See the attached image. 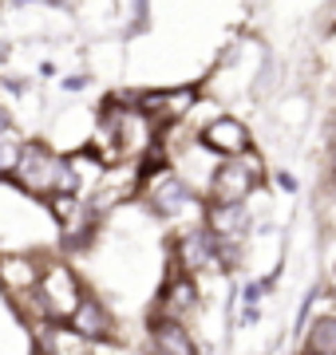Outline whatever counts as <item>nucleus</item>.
<instances>
[{"mask_svg":"<svg viewBox=\"0 0 336 355\" xmlns=\"http://www.w3.org/2000/svg\"><path fill=\"white\" fill-rule=\"evenodd\" d=\"M198 142L206 146L218 162H230V158H242V154L253 150V135L242 119H233V114H214L206 127L198 130Z\"/></svg>","mask_w":336,"mask_h":355,"instance_id":"nucleus-6","label":"nucleus"},{"mask_svg":"<svg viewBox=\"0 0 336 355\" xmlns=\"http://www.w3.org/2000/svg\"><path fill=\"white\" fill-rule=\"evenodd\" d=\"M151 352L155 355H198V343L186 324L155 316L151 320Z\"/></svg>","mask_w":336,"mask_h":355,"instance_id":"nucleus-11","label":"nucleus"},{"mask_svg":"<svg viewBox=\"0 0 336 355\" xmlns=\"http://www.w3.org/2000/svg\"><path fill=\"white\" fill-rule=\"evenodd\" d=\"M40 261L28 253H0V288L36 324V288H40Z\"/></svg>","mask_w":336,"mask_h":355,"instance_id":"nucleus-4","label":"nucleus"},{"mask_svg":"<svg viewBox=\"0 0 336 355\" xmlns=\"http://www.w3.org/2000/svg\"><path fill=\"white\" fill-rule=\"evenodd\" d=\"M79 300H83V284L72 272V265L64 261H48L40 268V288H36V324L44 320H56V324H67L76 316Z\"/></svg>","mask_w":336,"mask_h":355,"instance_id":"nucleus-1","label":"nucleus"},{"mask_svg":"<svg viewBox=\"0 0 336 355\" xmlns=\"http://www.w3.org/2000/svg\"><path fill=\"white\" fill-rule=\"evenodd\" d=\"M20 154H24V139L8 130V135H0V178H12L16 166H20Z\"/></svg>","mask_w":336,"mask_h":355,"instance_id":"nucleus-13","label":"nucleus"},{"mask_svg":"<svg viewBox=\"0 0 336 355\" xmlns=\"http://www.w3.org/2000/svg\"><path fill=\"white\" fill-rule=\"evenodd\" d=\"M72 328L83 336V340L91 343V347H99V343L111 340V331H115V320H111V312H107V304L99 300V296H91V292H83V300H79L76 316L67 320Z\"/></svg>","mask_w":336,"mask_h":355,"instance_id":"nucleus-10","label":"nucleus"},{"mask_svg":"<svg viewBox=\"0 0 336 355\" xmlns=\"http://www.w3.org/2000/svg\"><path fill=\"white\" fill-rule=\"evenodd\" d=\"M178 268L182 272H218L221 268V241L210 233L206 225H194V229H182L178 237Z\"/></svg>","mask_w":336,"mask_h":355,"instance_id":"nucleus-7","label":"nucleus"},{"mask_svg":"<svg viewBox=\"0 0 336 355\" xmlns=\"http://www.w3.org/2000/svg\"><path fill=\"white\" fill-rule=\"evenodd\" d=\"M333 174H336V158H333Z\"/></svg>","mask_w":336,"mask_h":355,"instance_id":"nucleus-15","label":"nucleus"},{"mask_svg":"<svg viewBox=\"0 0 336 355\" xmlns=\"http://www.w3.org/2000/svg\"><path fill=\"white\" fill-rule=\"evenodd\" d=\"M146 355H155V352H146Z\"/></svg>","mask_w":336,"mask_h":355,"instance_id":"nucleus-16","label":"nucleus"},{"mask_svg":"<svg viewBox=\"0 0 336 355\" xmlns=\"http://www.w3.org/2000/svg\"><path fill=\"white\" fill-rule=\"evenodd\" d=\"M60 170H64V154H56L48 142H24V154H20L12 182L32 198H56Z\"/></svg>","mask_w":336,"mask_h":355,"instance_id":"nucleus-3","label":"nucleus"},{"mask_svg":"<svg viewBox=\"0 0 336 355\" xmlns=\"http://www.w3.org/2000/svg\"><path fill=\"white\" fill-rule=\"evenodd\" d=\"M198 308V284L190 272H182V268H174L167 277V284H162V292H158V316H167V320H178L182 316H190Z\"/></svg>","mask_w":336,"mask_h":355,"instance_id":"nucleus-9","label":"nucleus"},{"mask_svg":"<svg viewBox=\"0 0 336 355\" xmlns=\"http://www.w3.org/2000/svg\"><path fill=\"white\" fill-rule=\"evenodd\" d=\"M32 343H36V355H87L91 352V343L72 324H56V320L32 324Z\"/></svg>","mask_w":336,"mask_h":355,"instance_id":"nucleus-8","label":"nucleus"},{"mask_svg":"<svg viewBox=\"0 0 336 355\" xmlns=\"http://www.w3.org/2000/svg\"><path fill=\"white\" fill-rule=\"evenodd\" d=\"M8 130H12V123H8V111L0 107V135H8Z\"/></svg>","mask_w":336,"mask_h":355,"instance_id":"nucleus-14","label":"nucleus"},{"mask_svg":"<svg viewBox=\"0 0 336 355\" xmlns=\"http://www.w3.org/2000/svg\"><path fill=\"white\" fill-rule=\"evenodd\" d=\"M305 352L309 355H336V316H317L305 331Z\"/></svg>","mask_w":336,"mask_h":355,"instance_id":"nucleus-12","label":"nucleus"},{"mask_svg":"<svg viewBox=\"0 0 336 355\" xmlns=\"http://www.w3.org/2000/svg\"><path fill=\"white\" fill-rule=\"evenodd\" d=\"M261 182H265V162L249 150L242 158H230V162L218 166V174L210 182L206 202L210 205H246Z\"/></svg>","mask_w":336,"mask_h":355,"instance_id":"nucleus-2","label":"nucleus"},{"mask_svg":"<svg viewBox=\"0 0 336 355\" xmlns=\"http://www.w3.org/2000/svg\"><path fill=\"white\" fill-rule=\"evenodd\" d=\"M139 190H142V198H146V205L162 217H178V214H186V209H194V190H190L170 166L146 174Z\"/></svg>","mask_w":336,"mask_h":355,"instance_id":"nucleus-5","label":"nucleus"}]
</instances>
